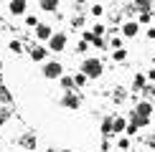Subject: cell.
Segmentation results:
<instances>
[{"label": "cell", "mask_w": 155, "mask_h": 152, "mask_svg": "<svg viewBox=\"0 0 155 152\" xmlns=\"http://www.w3.org/2000/svg\"><path fill=\"white\" fill-rule=\"evenodd\" d=\"M153 119V104L150 101H137L130 112V122L137 124V127H147Z\"/></svg>", "instance_id": "obj_1"}, {"label": "cell", "mask_w": 155, "mask_h": 152, "mask_svg": "<svg viewBox=\"0 0 155 152\" xmlns=\"http://www.w3.org/2000/svg\"><path fill=\"white\" fill-rule=\"evenodd\" d=\"M81 74H87L89 79H99L102 74H104V63H102V59H84L81 61V68H79Z\"/></svg>", "instance_id": "obj_2"}, {"label": "cell", "mask_w": 155, "mask_h": 152, "mask_svg": "<svg viewBox=\"0 0 155 152\" xmlns=\"http://www.w3.org/2000/svg\"><path fill=\"white\" fill-rule=\"evenodd\" d=\"M41 74L46 76V79H61V76H64V66L59 61H46L43 68H41Z\"/></svg>", "instance_id": "obj_3"}, {"label": "cell", "mask_w": 155, "mask_h": 152, "mask_svg": "<svg viewBox=\"0 0 155 152\" xmlns=\"http://www.w3.org/2000/svg\"><path fill=\"white\" fill-rule=\"evenodd\" d=\"M66 43H69V36L64 33V30H59V33H54V38L48 41V51H54V53H64Z\"/></svg>", "instance_id": "obj_4"}, {"label": "cell", "mask_w": 155, "mask_h": 152, "mask_svg": "<svg viewBox=\"0 0 155 152\" xmlns=\"http://www.w3.org/2000/svg\"><path fill=\"white\" fill-rule=\"evenodd\" d=\"M61 106H64V109H79V106H81V97H79V94H76V91H66V94H64V97H61Z\"/></svg>", "instance_id": "obj_5"}, {"label": "cell", "mask_w": 155, "mask_h": 152, "mask_svg": "<svg viewBox=\"0 0 155 152\" xmlns=\"http://www.w3.org/2000/svg\"><path fill=\"white\" fill-rule=\"evenodd\" d=\"M36 38H38L41 43H48L51 38H54V28H51L48 23H38V25H36Z\"/></svg>", "instance_id": "obj_6"}, {"label": "cell", "mask_w": 155, "mask_h": 152, "mask_svg": "<svg viewBox=\"0 0 155 152\" xmlns=\"http://www.w3.org/2000/svg\"><path fill=\"white\" fill-rule=\"evenodd\" d=\"M25 10H28V0H10L8 3L10 15H25Z\"/></svg>", "instance_id": "obj_7"}, {"label": "cell", "mask_w": 155, "mask_h": 152, "mask_svg": "<svg viewBox=\"0 0 155 152\" xmlns=\"http://www.w3.org/2000/svg\"><path fill=\"white\" fill-rule=\"evenodd\" d=\"M46 53H48V46H43V43H38V46L31 48V59L38 61V63H46Z\"/></svg>", "instance_id": "obj_8"}, {"label": "cell", "mask_w": 155, "mask_h": 152, "mask_svg": "<svg viewBox=\"0 0 155 152\" xmlns=\"http://www.w3.org/2000/svg\"><path fill=\"white\" fill-rule=\"evenodd\" d=\"M120 33L125 38H135V36H137V23H135V21H125L122 28H120Z\"/></svg>", "instance_id": "obj_9"}, {"label": "cell", "mask_w": 155, "mask_h": 152, "mask_svg": "<svg viewBox=\"0 0 155 152\" xmlns=\"http://www.w3.org/2000/svg\"><path fill=\"white\" fill-rule=\"evenodd\" d=\"M147 89V76L145 74H135L132 79V91H145Z\"/></svg>", "instance_id": "obj_10"}, {"label": "cell", "mask_w": 155, "mask_h": 152, "mask_svg": "<svg viewBox=\"0 0 155 152\" xmlns=\"http://www.w3.org/2000/svg\"><path fill=\"white\" fill-rule=\"evenodd\" d=\"M99 132H102L104 137H112V135H114V119H112V117H104V119H102Z\"/></svg>", "instance_id": "obj_11"}, {"label": "cell", "mask_w": 155, "mask_h": 152, "mask_svg": "<svg viewBox=\"0 0 155 152\" xmlns=\"http://www.w3.org/2000/svg\"><path fill=\"white\" fill-rule=\"evenodd\" d=\"M59 84H61L64 91H76V81H74V76H69V74H64V76H61Z\"/></svg>", "instance_id": "obj_12"}, {"label": "cell", "mask_w": 155, "mask_h": 152, "mask_svg": "<svg viewBox=\"0 0 155 152\" xmlns=\"http://www.w3.org/2000/svg\"><path fill=\"white\" fill-rule=\"evenodd\" d=\"M59 3H61V0H38L41 10H46V13H56V10H59Z\"/></svg>", "instance_id": "obj_13"}, {"label": "cell", "mask_w": 155, "mask_h": 152, "mask_svg": "<svg viewBox=\"0 0 155 152\" xmlns=\"http://www.w3.org/2000/svg\"><path fill=\"white\" fill-rule=\"evenodd\" d=\"M21 144H23V147H25V150H28V152H31V150H33V147H36V137H33V135H31V132H25V135L21 137Z\"/></svg>", "instance_id": "obj_14"}, {"label": "cell", "mask_w": 155, "mask_h": 152, "mask_svg": "<svg viewBox=\"0 0 155 152\" xmlns=\"http://www.w3.org/2000/svg\"><path fill=\"white\" fill-rule=\"evenodd\" d=\"M125 129H127V119L114 117V135H125Z\"/></svg>", "instance_id": "obj_15"}, {"label": "cell", "mask_w": 155, "mask_h": 152, "mask_svg": "<svg viewBox=\"0 0 155 152\" xmlns=\"http://www.w3.org/2000/svg\"><path fill=\"white\" fill-rule=\"evenodd\" d=\"M0 101H3L5 106L13 104V97H10V91H8V86H5V84H0Z\"/></svg>", "instance_id": "obj_16"}, {"label": "cell", "mask_w": 155, "mask_h": 152, "mask_svg": "<svg viewBox=\"0 0 155 152\" xmlns=\"http://www.w3.org/2000/svg\"><path fill=\"white\" fill-rule=\"evenodd\" d=\"M74 81H76V89H81V86H87V81H89V76L79 71V74H76V76H74Z\"/></svg>", "instance_id": "obj_17"}, {"label": "cell", "mask_w": 155, "mask_h": 152, "mask_svg": "<svg viewBox=\"0 0 155 152\" xmlns=\"http://www.w3.org/2000/svg\"><path fill=\"white\" fill-rule=\"evenodd\" d=\"M112 59H114V61H125V59H127V51H125V48H114V51H112Z\"/></svg>", "instance_id": "obj_18"}, {"label": "cell", "mask_w": 155, "mask_h": 152, "mask_svg": "<svg viewBox=\"0 0 155 152\" xmlns=\"http://www.w3.org/2000/svg\"><path fill=\"white\" fill-rule=\"evenodd\" d=\"M117 147H120L122 152H125V150H130V137H127V135H122V137H120V142H117Z\"/></svg>", "instance_id": "obj_19"}, {"label": "cell", "mask_w": 155, "mask_h": 152, "mask_svg": "<svg viewBox=\"0 0 155 152\" xmlns=\"http://www.w3.org/2000/svg\"><path fill=\"white\" fill-rule=\"evenodd\" d=\"M125 97H127V94H125V89H114V94H112V99L117 101V104H120V101H125Z\"/></svg>", "instance_id": "obj_20"}, {"label": "cell", "mask_w": 155, "mask_h": 152, "mask_svg": "<svg viewBox=\"0 0 155 152\" xmlns=\"http://www.w3.org/2000/svg\"><path fill=\"white\" fill-rule=\"evenodd\" d=\"M153 21V13L150 10H140V21L137 23H150Z\"/></svg>", "instance_id": "obj_21"}, {"label": "cell", "mask_w": 155, "mask_h": 152, "mask_svg": "<svg viewBox=\"0 0 155 152\" xmlns=\"http://www.w3.org/2000/svg\"><path fill=\"white\" fill-rule=\"evenodd\" d=\"M92 33L102 38V36H104V33H107V28H104V25H102V23H97V25H94V28H92Z\"/></svg>", "instance_id": "obj_22"}, {"label": "cell", "mask_w": 155, "mask_h": 152, "mask_svg": "<svg viewBox=\"0 0 155 152\" xmlns=\"http://www.w3.org/2000/svg\"><path fill=\"white\" fill-rule=\"evenodd\" d=\"M8 119H10V112H8V109L3 106V109H0V127H3L5 122H8Z\"/></svg>", "instance_id": "obj_23"}, {"label": "cell", "mask_w": 155, "mask_h": 152, "mask_svg": "<svg viewBox=\"0 0 155 152\" xmlns=\"http://www.w3.org/2000/svg\"><path fill=\"white\" fill-rule=\"evenodd\" d=\"M137 129H140V127L130 122V124H127V129H125V135H127V137H132V135H137Z\"/></svg>", "instance_id": "obj_24"}, {"label": "cell", "mask_w": 155, "mask_h": 152, "mask_svg": "<svg viewBox=\"0 0 155 152\" xmlns=\"http://www.w3.org/2000/svg\"><path fill=\"white\" fill-rule=\"evenodd\" d=\"M109 46H112V48H122V38L120 36H112V38H109Z\"/></svg>", "instance_id": "obj_25"}, {"label": "cell", "mask_w": 155, "mask_h": 152, "mask_svg": "<svg viewBox=\"0 0 155 152\" xmlns=\"http://www.w3.org/2000/svg\"><path fill=\"white\" fill-rule=\"evenodd\" d=\"M8 48L13 51V53H21V48H23V46H21V41H10V46H8Z\"/></svg>", "instance_id": "obj_26"}, {"label": "cell", "mask_w": 155, "mask_h": 152, "mask_svg": "<svg viewBox=\"0 0 155 152\" xmlns=\"http://www.w3.org/2000/svg\"><path fill=\"white\" fill-rule=\"evenodd\" d=\"M25 25H31V28H36V25H38V18H36V15H25Z\"/></svg>", "instance_id": "obj_27"}, {"label": "cell", "mask_w": 155, "mask_h": 152, "mask_svg": "<svg viewBox=\"0 0 155 152\" xmlns=\"http://www.w3.org/2000/svg\"><path fill=\"white\" fill-rule=\"evenodd\" d=\"M102 13H104L102 5H92V15H94V18H102Z\"/></svg>", "instance_id": "obj_28"}, {"label": "cell", "mask_w": 155, "mask_h": 152, "mask_svg": "<svg viewBox=\"0 0 155 152\" xmlns=\"http://www.w3.org/2000/svg\"><path fill=\"white\" fill-rule=\"evenodd\" d=\"M145 144H147V147H153V150H155V135H147V137H145Z\"/></svg>", "instance_id": "obj_29"}, {"label": "cell", "mask_w": 155, "mask_h": 152, "mask_svg": "<svg viewBox=\"0 0 155 152\" xmlns=\"http://www.w3.org/2000/svg\"><path fill=\"white\" fill-rule=\"evenodd\" d=\"M87 46H89V43H87V41H81L79 46H76V53H84V51H87Z\"/></svg>", "instance_id": "obj_30"}, {"label": "cell", "mask_w": 155, "mask_h": 152, "mask_svg": "<svg viewBox=\"0 0 155 152\" xmlns=\"http://www.w3.org/2000/svg\"><path fill=\"white\" fill-rule=\"evenodd\" d=\"M71 23H74V25H76V28H79V25H81V23H84V15H76V18H74V21H71Z\"/></svg>", "instance_id": "obj_31"}, {"label": "cell", "mask_w": 155, "mask_h": 152, "mask_svg": "<svg viewBox=\"0 0 155 152\" xmlns=\"http://www.w3.org/2000/svg\"><path fill=\"white\" fill-rule=\"evenodd\" d=\"M145 94H150V99H155V84H153V86H147V89H145Z\"/></svg>", "instance_id": "obj_32"}, {"label": "cell", "mask_w": 155, "mask_h": 152, "mask_svg": "<svg viewBox=\"0 0 155 152\" xmlns=\"http://www.w3.org/2000/svg\"><path fill=\"white\" fill-rule=\"evenodd\" d=\"M147 79H150V81H155V68H150V71H147Z\"/></svg>", "instance_id": "obj_33"}, {"label": "cell", "mask_w": 155, "mask_h": 152, "mask_svg": "<svg viewBox=\"0 0 155 152\" xmlns=\"http://www.w3.org/2000/svg\"><path fill=\"white\" fill-rule=\"evenodd\" d=\"M147 38H155V28H150V30H147Z\"/></svg>", "instance_id": "obj_34"}, {"label": "cell", "mask_w": 155, "mask_h": 152, "mask_svg": "<svg viewBox=\"0 0 155 152\" xmlns=\"http://www.w3.org/2000/svg\"><path fill=\"white\" fill-rule=\"evenodd\" d=\"M0 74H3V63H0Z\"/></svg>", "instance_id": "obj_35"}, {"label": "cell", "mask_w": 155, "mask_h": 152, "mask_svg": "<svg viewBox=\"0 0 155 152\" xmlns=\"http://www.w3.org/2000/svg\"><path fill=\"white\" fill-rule=\"evenodd\" d=\"M76 3H84V0H76Z\"/></svg>", "instance_id": "obj_36"}]
</instances>
